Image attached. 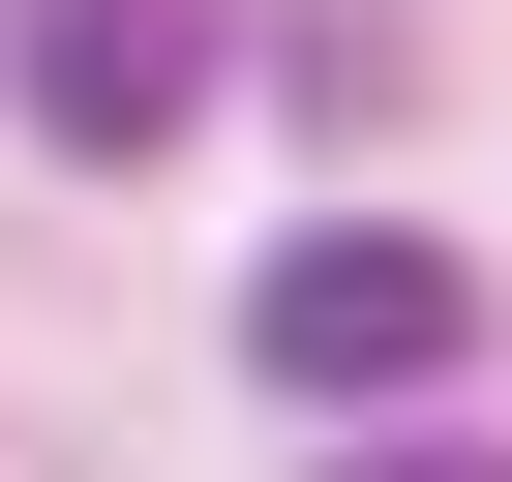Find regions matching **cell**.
I'll use <instances>...</instances> for the list:
<instances>
[{"label": "cell", "instance_id": "obj_1", "mask_svg": "<svg viewBox=\"0 0 512 482\" xmlns=\"http://www.w3.org/2000/svg\"><path fill=\"white\" fill-rule=\"evenodd\" d=\"M452 332H482V302H452V241H422V211L272 241V302H241V362H272V392H332V422H362V392H452Z\"/></svg>", "mask_w": 512, "mask_h": 482}, {"label": "cell", "instance_id": "obj_2", "mask_svg": "<svg viewBox=\"0 0 512 482\" xmlns=\"http://www.w3.org/2000/svg\"><path fill=\"white\" fill-rule=\"evenodd\" d=\"M0 61H31L61 151H181V121H211V0H31Z\"/></svg>", "mask_w": 512, "mask_h": 482}, {"label": "cell", "instance_id": "obj_3", "mask_svg": "<svg viewBox=\"0 0 512 482\" xmlns=\"http://www.w3.org/2000/svg\"><path fill=\"white\" fill-rule=\"evenodd\" d=\"M332 482H512V452H482V422H362Z\"/></svg>", "mask_w": 512, "mask_h": 482}]
</instances>
